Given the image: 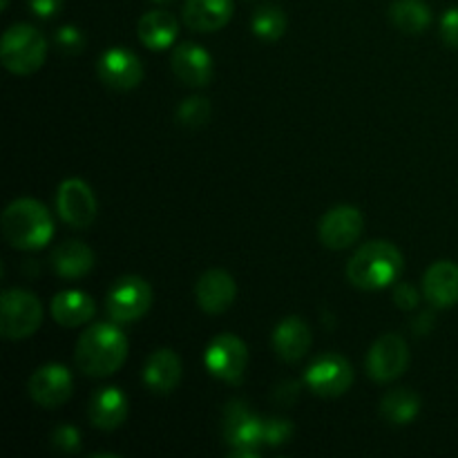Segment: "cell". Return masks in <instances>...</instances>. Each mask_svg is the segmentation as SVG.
I'll return each instance as SVG.
<instances>
[{"label":"cell","instance_id":"obj_33","mask_svg":"<svg viewBox=\"0 0 458 458\" xmlns=\"http://www.w3.org/2000/svg\"><path fill=\"white\" fill-rule=\"evenodd\" d=\"M394 302H396L403 311H411V309L419 304V293H416L414 286L398 284L396 291H394Z\"/></svg>","mask_w":458,"mask_h":458},{"label":"cell","instance_id":"obj_2","mask_svg":"<svg viewBox=\"0 0 458 458\" xmlns=\"http://www.w3.org/2000/svg\"><path fill=\"white\" fill-rule=\"evenodd\" d=\"M3 235L13 249H43L54 235L52 215L36 199L12 201L3 213Z\"/></svg>","mask_w":458,"mask_h":458},{"label":"cell","instance_id":"obj_31","mask_svg":"<svg viewBox=\"0 0 458 458\" xmlns=\"http://www.w3.org/2000/svg\"><path fill=\"white\" fill-rule=\"evenodd\" d=\"M52 443L56 450L65 452V454H76L81 450L79 429L72 428V425H61L52 432Z\"/></svg>","mask_w":458,"mask_h":458},{"label":"cell","instance_id":"obj_3","mask_svg":"<svg viewBox=\"0 0 458 458\" xmlns=\"http://www.w3.org/2000/svg\"><path fill=\"white\" fill-rule=\"evenodd\" d=\"M403 273V255L389 242H369L347 264V277L362 291L385 289Z\"/></svg>","mask_w":458,"mask_h":458},{"label":"cell","instance_id":"obj_35","mask_svg":"<svg viewBox=\"0 0 458 458\" xmlns=\"http://www.w3.org/2000/svg\"><path fill=\"white\" fill-rule=\"evenodd\" d=\"M7 4H9V0H0V7L3 9H7Z\"/></svg>","mask_w":458,"mask_h":458},{"label":"cell","instance_id":"obj_32","mask_svg":"<svg viewBox=\"0 0 458 458\" xmlns=\"http://www.w3.org/2000/svg\"><path fill=\"white\" fill-rule=\"evenodd\" d=\"M441 36L450 47L458 49V7L447 9L441 18Z\"/></svg>","mask_w":458,"mask_h":458},{"label":"cell","instance_id":"obj_28","mask_svg":"<svg viewBox=\"0 0 458 458\" xmlns=\"http://www.w3.org/2000/svg\"><path fill=\"white\" fill-rule=\"evenodd\" d=\"M210 112H213V106L208 103V98L191 97L179 106L177 121L186 128H201V125L208 123Z\"/></svg>","mask_w":458,"mask_h":458},{"label":"cell","instance_id":"obj_1","mask_svg":"<svg viewBox=\"0 0 458 458\" xmlns=\"http://www.w3.org/2000/svg\"><path fill=\"white\" fill-rule=\"evenodd\" d=\"M128 356V340L114 325H92L76 343V367L85 376L106 378L116 374Z\"/></svg>","mask_w":458,"mask_h":458},{"label":"cell","instance_id":"obj_26","mask_svg":"<svg viewBox=\"0 0 458 458\" xmlns=\"http://www.w3.org/2000/svg\"><path fill=\"white\" fill-rule=\"evenodd\" d=\"M420 398L410 389H394L380 403V414L392 425H407L419 416Z\"/></svg>","mask_w":458,"mask_h":458},{"label":"cell","instance_id":"obj_4","mask_svg":"<svg viewBox=\"0 0 458 458\" xmlns=\"http://www.w3.org/2000/svg\"><path fill=\"white\" fill-rule=\"evenodd\" d=\"M45 56H47V40L36 27L18 22L4 31L3 43H0V58L12 74H34L43 67Z\"/></svg>","mask_w":458,"mask_h":458},{"label":"cell","instance_id":"obj_34","mask_svg":"<svg viewBox=\"0 0 458 458\" xmlns=\"http://www.w3.org/2000/svg\"><path fill=\"white\" fill-rule=\"evenodd\" d=\"M38 18H54L63 9V0H27Z\"/></svg>","mask_w":458,"mask_h":458},{"label":"cell","instance_id":"obj_5","mask_svg":"<svg viewBox=\"0 0 458 458\" xmlns=\"http://www.w3.org/2000/svg\"><path fill=\"white\" fill-rule=\"evenodd\" d=\"M43 322V307L30 291L9 289L0 300V334L7 340H22L36 334Z\"/></svg>","mask_w":458,"mask_h":458},{"label":"cell","instance_id":"obj_12","mask_svg":"<svg viewBox=\"0 0 458 458\" xmlns=\"http://www.w3.org/2000/svg\"><path fill=\"white\" fill-rule=\"evenodd\" d=\"M362 213L353 206H335L320 219L318 235L331 250H344L360 237Z\"/></svg>","mask_w":458,"mask_h":458},{"label":"cell","instance_id":"obj_14","mask_svg":"<svg viewBox=\"0 0 458 458\" xmlns=\"http://www.w3.org/2000/svg\"><path fill=\"white\" fill-rule=\"evenodd\" d=\"M30 396L40 407H61L72 396V374L63 365H45L36 374H31Z\"/></svg>","mask_w":458,"mask_h":458},{"label":"cell","instance_id":"obj_16","mask_svg":"<svg viewBox=\"0 0 458 458\" xmlns=\"http://www.w3.org/2000/svg\"><path fill=\"white\" fill-rule=\"evenodd\" d=\"M235 280H233L226 271L213 268V271H206L204 276L197 280L195 298L197 304H199L206 313H213V316L224 313L233 302H235Z\"/></svg>","mask_w":458,"mask_h":458},{"label":"cell","instance_id":"obj_6","mask_svg":"<svg viewBox=\"0 0 458 458\" xmlns=\"http://www.w3.org/2000/svg\"><path fill=\"white\" fill-rule=\"evenodd\" d=\"M262 419L250 414L244 403H228L224 411V438L233 447L231 456H258V447L262 445Z\"/></svg>","mask_w":458,"mask_h":458},{"label":"cell","instance_id":"obj_25","mask_svg":"<svg viewBox=\"0 0 458 458\" xmlns=\"http://www.w3.org/2000/svg\"><path fill=\"white\" fill-rule=\"evenodd\" d=\"M392 22L405 34H423L432 22V12L423 0H398L389 9Z\"/></svg>","mask_w":458,"mask_h":458},{"label":"cell","instance_id":"obj_22","mask_svg":"<svg viewBox=\"0 0 458 458\" xmlns=\"http://www.w3.org/2000/svg\"><path fill=\"white\" fill-rule=\"evenodd\" d=\"M139 40L148 49H165L174 43L179 34V22L173 13L168 12H148L141 16L137 25Z\"/></svg>","mask_w":458,"mask_h":458},{"label":"cell","instance_id":"obj_10","mask_svg":"<svg viewBox=\"0 0 458 458\" xmlns=\"http://www.w3.org/2000/svg\"><path fill=\"white\" fill-rule=\"evenodd\" d=\"M410 349L407 343L396 334H387L374 343L367 356V374L376 383H389L407 369Z\"/></svg>","mask_w":458,"mask_h":458},{"label":"cell","instance_id":"obj_29","mask_svg":"<svg viewBox=\"0 0 458 458\" xmlns=\"http://www.w3.org/2000/svg\"><path fill=\"white\" fill-rule=\"evenodd\" d=\"M293 437V425L284 419H268L262 423V445H284Z\"/></svg>","mask_w":458,"mask_h":458},{"label":"cell","instance_id":"obj_13","mask_svg":"<svg viewBox=\"0 0 458 458\" xmlns=\"http://www.w3.org/2000/svg\"><path fill=\"white\" fill-rule=\"evenodd\" d=\"M98 76L103 83L119 92L134 89L143 79V65L132 52L123 47H112L98 58Z\"/></svg>","mask_w":458,"mask_h":458},{"label":"cell","instance_id":"obj_18","mask_svg":"<svg viewBox=\"0 0 458 458\" xmlns=\"http://www.w3.org/2000/svg\"><path fill=\"white\" fill-rule=\"evenodd\" d=\"M423 293L434 307L450 309L458 302V267L454 262L432 264L425 271L423 277Z\"/></svg>","mask_w":458,"mask_h":458},{"label":"cell","instance_id":"obj_7","mask_svg":"<svg viewBox=\"0 0 458 458\" xmlns=\"http://www.w3.org/2000/svg\"><path fill=\"white\" fill-rule=\"evenodd\" d=\"M152 304V289L137 276L121 277L106 298L107 316L114 322H134L148 313Z\"/></svg>","mask_w":458,"mask_h":458},{"label":"cell","instance_id":"obj_21","mask_svg":"<svg viewBox=\"0 0 458 458\" xmlns=\"http://www.w3.org/2000/svg\"><path fill=\"white\" fill-rule=\"evenodd\" d=\"M143 380L157 394H168L182 380V360L173 349H157L143 367Z\"/></svg>","mask_w":458,"mask_h":458},{"label":"cell","instance_id":"obj_11","mask_svg":"<svg viewBox=\"0 0 458 458\" xmlns=\"http://www.w3.org/2000/svg\"><path fill=\"white\" fill-rule=\"evenodd\" d=\"M56 210L72 228L92 226L97 217V199L92 188L81 179H65L56 191Z\"/></svg>","mask_w":458,"mask_h":458},{"label":"cell","instance_id":"obj_36","mask_svg":"<svg viewBox=\"0 0 458 458\" xmlns=\"http://www.w3.org/2000/svg\"><path fill=\"white\" fill-rule=\"evenodd\" d=\"M155 3H168V0H155Z\"/></svg>","mask_w":458,"mask_h":458},{"label":"cell","instance_id":"obj_24","mask_svg":"<svg viewBox=\"0 0 458 458\" xmlns=\"http://www.w3.org/2000/svg\"><path fill=\"white\" fill-rule=\"evenodd\" d=\"M52 267L61 277H83L85 273L92 271L94 253L83 244V242H65L52 253Z\"/></svg>","mask_w":458,"mask_h":458},{"label":"cell","instance_id":"obj_9","mask_svg":"<svg viewBox=\"0 0 458 458\" xmlns=\"http://www.w3.org/2000/svg\"><path fill=\"white\" fill-rule=\"evenodd\" d=\"M304 383L322 398L343 396L353 383V369L338 353H325L309 365Z\"/></svg>","mask_w":458,"mask_h":458},{"label":"cell","instance_id":"obj_30","mask_svg":"<svg viewBox=\"0 0 458 458\" xmlns=\"http://www.w3.org/2000/svg\"><path fill=\"white\" fill-rule=\"evenodd\" d=\"M56 45L63 54H70V56H76V54L83 52L85 38L81 34L79 27L65 25L56 31Z\"/></svg>","mask_w":458,"mask_h":458},{"label":"cell","instance_id":"obj_17","mask_svg":"<svg viewBox=\"0 0 458 458\" xmlns=\"http://www.w3.org/2000/svg\"><path fill=\"white\" fill-rule=\"evenodd\" d=\"M88 416L94 428L103 429V432H112V429L121 428V423L128 416V398L116 387L98 389L89 398Z\"/></svg>","mask_w":458,"mask_h":458},{"label":"cell","instance_id":"obj_15","mask_svg":"<svg viewBox=\"0 0 458 458\" xmlns=\"http://www.w3.org/2000/svg\"><path fill=\"white\" fill-rule=\"evenodd\" d=\"M170 63H173L174 76L192 88H204L213 79V58L201 45L182 43L174 47Z\"/></svg>","mask_w":458,"mask_h":458},{"label":"cell","instance_id":"obj_23","mask_svg":"<svg viewBox=\"0 0 458 458\" xmlns=\"http://www.w3.org/2000/svg\"><path fill=\"white\" fill-rule=\"evenodd\" d=\"M94 316V302L83 291H63L52 300V318L61 327H81Z\"/></svg>","mask_w":458,"mask_h":458},{"label":"cell","instance_id":"obj_8","mask_svg":"<svg viewBox=\"0 0 458 458\" xmlns=\"http://www.w3.org/2000/svg\"><path fill=\"white\" fill-rule=\"evenodd\" d=\"M206 369L224 383H240L249 365V349L237 335L224 334L206 349Z\"/></svg>","mask_w":458,"mask_h":458},{"label":"cell","instance_id":"obj_27","mask_svg":"<svg viewBox=\"0 0 458 458\" xmlns=\"http://www.w3.org/2000/svg\"><path fill=\"white\" fill-rule=\"evenodd\" d=\"M253 31L262 40H277L286 31V16L277 4H264L253 16Z\"/></svg>","mask_w":458,"mask_h":458},{"label":"cell","instance_id":"obj_20","mask_svg":"<svg viewBox=\"0 0 458 458\" xmlns=\"http://www.w3.org/2000/svg\"><path fill=\"white\" fill-rule=\"evenodd\" d=\"M311 347V331L300 318H286L273 331V349L284 362H300Z\"/></svg>","mask_w":458,"mask_h":458},{"label":"cell","instance_id":"obj_19","mask_svg":"<svg viewBox=\"0 0 458 458\" xmlns=\"http://www.w3.org/2000/svg\"><path fill=\"white\" fill-rule=\"evenodd\" d=\"M233 18V0H186L183 22L192 31H217Z\"/></svg>","mask_w":458,"mask_h":458}]
</instances>
